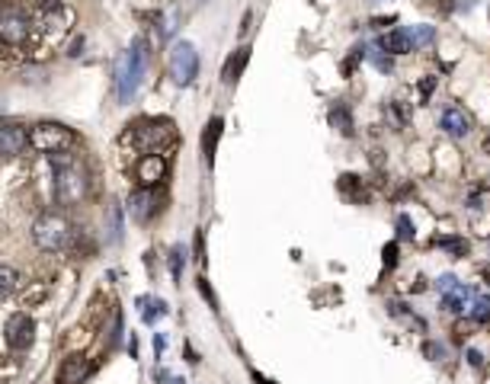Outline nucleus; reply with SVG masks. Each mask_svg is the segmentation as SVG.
I'll return each instance as SVG.
<instances>
[{
  "mask_svg": "<svg viewBox=\"0 0 490 384\" xmlns=\"http://www.w3.org/2000/svg\"><path fill=\"white\" fill-rule=\"evenodd\" d=\"M398 234H400V240H413V224L407 215H398Z\"/></svg>",
  "mask_w": 490,
  "mask_h": 384,
  "instance_id": "nucleus-31",
  "label": "nucleus"
},
{
  "mask_svg": "<svg viewBox=\"0 0 490 384\" xmlns=\"http://www.w3.org/2000/svg\"><path fill=\"white\" fill-rule=\"evenodd\" d=\"M122 339V311H112V333H110V343L119 346Z\"/></svg>",
  "mask_w": 490,
  "mask_h": 384,
  "instance_id": "nucleus-30",
  "label": "nucleus"
},
{
  "mask_svg": "<svg viewBox=\"0 0 490 384\" xmlns=\"http://www.w3.org/2000/svg\"><path fill=\"white\" fill-rule=\"evenodd\" d=\"M4 339H7V346H10V349H16V352L29 349V346H33V339H36L33 317H29L26 311L10 314L7 324H4Z\"/></svg>",
  "mask_w": 490,
  "mask_h": 384,
  "instance_id": "nucleus-8",
  "label": "nucleus"
},
{
  "mask_svg": "<svg viewBox=\"0 0 490 384\" xmlns=\"http://www.w3.org/2000/svg\"><path fill=\"white\" fill-rule=\"evenodd\" d=\"M46 298H48V282H33V285L20 294V307H36Z\"/></svg>",
  "mask_w": 490,
  "mask_h": 384,
  "instance_id": "nucleus-19",
  "label": "nucleus"
},
{
  "mask_svg": "<svg viewBox=\"0 0 490 384\" xmlns=\"http://www.w3.org/2000/svg\"><path fill=\"white\" fill-rule=\"evenodd\" d=\"M340 192H346V196H356L362 202V198H366V192H359V176H340Z\"/></svg>",
  "mask_w": 490,
  "mask_h": 384,
  "instance_id": "nucleus-27",
  "label": "nucleus"
},
{
  "mask_svg": "<svg viewBox=\"0 0 490 384\" xmlns=\"http://www.w3.org/2000/svg\"><path fill=\"white\" fill-rule=\"evenodd\" d=\"M176 10H164V13H157L154 16V23H157V38H170L176 32Z\"/></svg>",
  "mask_w": 490,
  "mask_h": 384,
  "instance_id": "nucleus-21",
  "label": "nucleus"
},
{
  "mask_svg": "<svg viewBox=\"0 0 490 384\" xmlns=\"http://www.w3.org/2000/svg\"><path fill=\"white\" fill-rule=\"evenodd\" d=\"M221 128H225V122H221V119H212V122L206 125V134H202V154H206V164H208V166L215 164V147H218Z\"/></svg>",
  "mask_w": 490,
  "mask_h": 384,
  "instance_id": "nucleus-15",
  "label": "nucleus"
},
{
  "mask_svg": "<svg viewBox=\"0 0 490 384\" xmlns=\"http://www.w3.org/2000/svg\"><path fill=\"white\" fill-rule=\"evenodd\" d=\"M167 68H170V77H174L180 87H189L199 74V55H196V45L193 42H176L170 48V58H167Z\"/></svg>",
  "mask_w": 490,
  "mask_h": 384,
  "instance_id": "nucleus-7",
  "label": "nucleus"
},
{
  "mask_svg": "<svg viewBox=\"0 0 490 384\" xmlns=\"http://www.w3.org/2000/svg\"><path fill=\"white\" fill-rule=\"evenodd\" d=\"M257 381H260V384H276V381H266V378H260V375H257Z\"/></svg>",
  "mask_w": 490,
  "mask_h": 384,
  "instance_id": "nucleus-44",
  "label": "nucleus"
},
{
  "mask_svg": "<svg viewBox=\"0 0 490 384\" xmlns=\"http://www.w3.org/2000/svg\"><path fill=\"white\" fill-rule=\"evenodd\" d=\"M410 45L413 48H423V45H430L432 42V36H436V32H432V26H410Z\"/></svg>",
  "mask_w": 490,
  "mask_h": 384,
  "instance_id": "nucleus-25",
  "label": "nucleus"
},
{
  "mask_svg": "<svg viewBox=\"0 0 490 384\" xmlns=\"http://www.w3.org/2000/svg\"><path fill=\"white\" fill-rule=\"evenodd\" d=\"M436 285H439V288H442V292H452V288H455V285H458V279H455V275H442V279H439V282H436Z\"/></svg>",
  "mask_w": 490,
  "mask_h": 384,
  "instance_id": "nucleus-35",
  "label": "nucleus"
},
{
  "mask_svg": "<svg viewBox=\"0 0 490 384\" xmlns=\"http://www.w3.org/2000/svg\"><path fill=\"white\" fill-rule=\"evenodd\" d=\"M439 128H442L445 134H452V138H468L471 128H474V122H471V115L464 112L462 106H445L442 115H439Z\"/></svg>",
  "mask_w": 490,
  "mask_h": 384,
  "instance_id": "nucleus-11",
  "label": "nucleus"
},
{
  "mask_svg": "<svg viewBox=\"0 0 490 384\" xmlns=\"http://www.w3.org/2000/svg\"><path fill=\"white\" fill-rule=\"evenodd\" d=\"M439 247L445 250V253H452L455 260H462V256H468V240L464 237H439Z\"/></svg>",
  "mask_w": 490,
  "mask_h": 384,
  "instance_id": "nucleus-24",
  "label": "nucleus"
},
{
  "mask_svg": "<svg viewBox=\"0 0 490 384\" xmlns=\"http://www.w3.org/2000/svg\"><path fill=\"white\" fill-rule=\"evenodd\" d=\"M71 237H74V228L68 224L65 215H58V211H46V215H39L33 224V240L39 243L46 253H61V250H68L71 247Z\"/></svg>",
  "mask_w": 490,
  "mask_h": 384,
  "instance_id": "nucleus-5",
  "label": "nucleus"
},
{
  "mask_svg": "<svg viewBox=\"0 0 490 384\" xmlns=\"http://www.w3.org/2000/svg\"><path fill=\"white\" fill-rule=\"evenodd\" d=\"M78 144V134L71 128L58 125V122H39V125L29 128V147L39 154H61V151H74Z\"/></svg>",
  "mask_w": 490,
  "mask_h": 384,
  "instance_id": "nucleus-6",
  "label": "nucleus"
},
{
  "mask_svg": "<svg viewBox=\"0 0 490 384\" xmlns=\"http://www.w3.org/2000/svg\"><path fill=\"white\" fill-rule=\"evenodd\" d=\"M378 51H385V55H407V51H413L410 45V32L407 29H391V32H381L378 36Z\"/></svg>",
  "mask_w": 490,
  "mask_h": 384,
  "instance_id": "nucleus-13",
  "label": "nucleus"
},
{
  "mask_svg": "<svg viewBox=\"0 0 490 384\" xmlns=\"http://www.w3.org/2000/svg\"><path fill=\"white\" fill-rule=\"evenodd\" d=\"M468 362H471V365H481L484 356H481V352H474V349H468Z\"/></svg>",
  "mask_w": 490,
  "mask_h": 384,
  "instance_id": "nucleus-38",
  "label": "nucleus"
},
{
  "mask_svg": "<svg viewBox=\"0 0 490 384\" xmlns=\"http://www.w3.org/2000/svg\"><path fill=\"white\" fill-rule=\"evenodd\" d=\"M423 356H430V358H445V346H442V343H423Z\"/></svg>",
  "mask_w": 490,
  "mask_h": 384,
  "instance_id": "nucleus-34",
  "label": "nucleus"
},
{
  "mask_svg": "<svg viewBox=\"0 0 490 384\" xmlns=\"http://www.w3.org/2000/svg\"><path fill=\"white\" fill-rule=\"evenodd\" d=\"M417 90H420V96H423V102H426V100H430V93H432V90H436V77H430V74H426L423 80L417 83Z\"/></svg>",
  "mask_w": 490,
  "mask_h": 384,
  "instance_id": "nucleus-33",
  "label": "nucleus"
},
{
  "mask_svg": "<svg viewBox=\"0 0 490 384\" xmlns=\"http://www.w3.org/2000/svg\"><path fill=\"white\" fill-rule=\"evenodd\" d=\"M471 320L474 324H487L490 320V294H474V301H471Z\"/></svg>",
  "mask_w": 490,
  "mask_h": 384,
  "instance_id": "nucleus-22",
  "label": "nucleus"
},
{
  "mask_svg": "<svg viewBox=\"0 0 490 384\" xmlns=\"http://www.w3.org/2000/svg\"><path fill=\"white\" fill-rule=\"evenodd\" d=\"M106 221H110V243H119L122 240V208L116 202H110L106 208Z\"/></svg>",
  "mask_w": 490,
  "mask_h": 384,
  "instance_id": "nucleus-20",
  "label": "nucleus"
},
{
  "mask_svg": "<svg viewBox=\"0 0 490 384\" xmlns=\"http://www.w3.org/2000/svg\"><path fill=\"white\" fill-rule=\"evenodd\" d=\"M29 144V132L16 122H0V157H20Z\"/></svg>",
  "mask_w": 490,
  "mask_h": 384,
  "instance_id": "nucleus-10",
  "label": "nucleus"
},
{
  "mask_svg": "<svg viewBox=\"0 0 490 384\" xmlns=\"http://www.w3.org/2000/svg\"><path fill=\"white\" fill-rule=\"evenodd\" d=\"M468 298H471L468 288L455 285L452 292H445V298H442V311H449V314H462V311H464V304H468Z\"/></svg>",
  "mask_w": 490,
  "mask_h": 384,
  "instance_id": "nucleus-17",
  "label": "nucleus"
},
{
  "mask_svg": "<svg viewBox=\"0 0 490 384\" xmlns=\"http://www.w3.org/2000/svg\"><path fill=\"white\" fill-rule=\"evenodd\" d=\"M26 4H36V6H48L52 0H26Z\"/></svg>",
  "mask_w": 490,
  "mask_h": 384,
  "instance_id": "nucleus-42",
  "label": "nucleus"
},
{
  "mask_svg": "<svg viewBox=\"0 0 490 384\" xmlns=\"http://www.w3.org/2000/svg\"><path fill=\"white\" fill-rule=\"evenodd\" d=\"M410 115H413L410 102H407V100H391V119H394V125H407V122H410Z\"/></svg>",
  "mask_w": 490,
  "mask_h": 384,
  "instance_id": "nucleus-26",
  "label": "nucleus"
},
{
  "mask_svg": "<svg viewBox=\"0 0 490 384\" xmlns=\"http://www.w3.org/2000/svg\"><path fill=\"white\" fill-rule=\"evenodd\" d=\"M481 147H484V154H490V134L484 138V144H481Z\"/></svg>",
  "mask_w": 490,
  "mask_h": 384,
  "instance_id": "nucleus-43",
  "label": "nucleus"
},
{
  "mask_svg": "<svg viewBox=\"0 0 490 384\" xmlns=\"http://www.w3.org/2000/svg\"><path fill=\"white\" fill-rule=\"evenodd\" d=\"M52 170H55V202L58 205H78L87 196V170L71 151L52 154Z\"/></svg>",
  "mask_w": 490,
  "mask_h": 384,
  "instance_id": "nucleus-1",
  "label": "nucleus"
},
{
  "mask_svg": "<svg viewBox=\"0 0 490 384\" xmlns=\"http://www.w3.org/2000/svg\"><path fill=\"white\" fill-rule=\"evenodd\" d=\"M164 346H167V339H164V336H154V352H157V356L164 352Z\"/></svg>",
  "mask_w": 490,
  "mask_h": 384,
  "instance_id": "nucleus-40",
  "label": "nucleus"
},
{
  "mask_svg": "<svg viewBox=\"0 0 490 384\" xmlns=\"http://www.w3.org/2000/svg\"><path fill=\"white\" fill-rule=\"evenodd\" d=\"M154 381L157 384H186L180 375H170V371H164V368H154Z\"/></svg>",
  "mask_w": 490,
  "mask_h": 384,
  "instance_id": "nucleus-32",
  "label": "nucleus"
},
{
  "mask_svg": "<svg viewBox=\"0 0 490 384\" xmlns=\"http://www.w3.org/2000/svg\"><path fill=\"white\" fill-rule=\"evenodd\" d=\"M87 375V358L84 356H68L58 368V384H80Z\"/></svg>",
  "mask_w": 490,
  "mask_h": 384,
  "instance_id": "nucleus-14",
  "label": "nucleus"
},
{
  "mask_svg": "<svg viewBox=\"0 0 490 384\" xmlns=\"http://www.w3.org/2000/svg\"><path fill=\"white\" fill-rule=\"evenodd\" d=\"M385 23H394V16H378V19H372V26H385Z\"/></svg>",
  "mask_w": 490,
  "mask_h": 384,
  "instance_id": "nucleus-41",
  "label": "nucleus"
},
{
  "mask_svg": "<svg viewBox=\"0 0 490 384\" xmlns=\"http://www.w3.org/2000/svg\"><path fill=\"white\" fill-rule=\"evenodd\" d=\"M154 211H157L154 189H144V186H138V189L129 196V215H132V221H148Z\"/></svg>",
  "mask_w": 490,
  "mask_h": 384,
  "instance_id": "nucleus-12",
  "label": "nucleus"
},
{
  "mask_svg": "<svg viewBox=\"0 0 490 384\" xmlns=\"http://www.w3.org/2000/svg\"><path fill=\"white\" fill-rule=\"evenodd\" d=\"M477 272H481V279H484V282H487V285H490V262H484V266L477 269Z\"/></svg>",
  "mask_w": 490,
  "mask_h": 384,
  "instance_id": "nucleus-39",
  "label": "nucleus"
},
{
  "mask_svg": "<svg viewBox=\"0 0 490 384\" xmlns=\"http://www.w3.org/2000/svg\"><path fill=\"white\" fill-rule=\"evenodd\" d=\"M122 141L135 147L138 154H161V147L174 141V122L144 119V122H138V125H129Z\"/></svg>",
  "mask_w": 490,
  "mask_h": 384,
  "instance_id": "nucleus-4",
  "label": "nucleus"
},
{
  "mask_svg": "<svg viewBox=\"0 0 490 384\" xmlns=\"http://www.w3.org/2000/svg\"><path fill=\"white\" fill-rule=\"evenodd\" d=\"M247 61H250V48H238V51H234V55L228 58V64H225V74H221V77H225V83H234V80H238Z\"/></svg>",
  "mask_w": 490,
  "mask_h": 384,
  "instance_id": "nucleus-16",
  "label": "nucleus"
},
{
  "mask_svg": "<svg viewBox=\"0 0 490 384\" xmlns=\"http://www.w3.org/2000/svg\"><path fill=\"white\" fill-rule=\"evenodd\" d=\"M372 61L378 64V70H391V58H381V55H372Z\"/></svg>",
  "mask_w": 490,
  "mask_h": 384,
  "instance_id": "nucleus-36",
  "label": "nucleus"
},
{
  "mask_svg": "<svg viewBox=\"0 0 490 384\" xmlns=\"http://www.w3.org/2000/svg\"><path fill=\"white\" fill-rule=\"evenodd\" d=\"M39 32L36 19L20 4H0V45L4 48H26Z\"/></svg>",
  "mask_w": 490,
  "mask_h": 384,
  "instance_id": "nucleus-3",
  "label": "nucleus"
},
{
  "mask_svg": "<svg viewBox=\"0 0 490 384\" xmlns=\"http://www.w3.org/2000/svg\"><path fill=\"white\" fill-rule=\"evenodd\" d=\"M330 125H334L340 134H353V115H349V109L343 106V102L330 106Z\"/></svg>",
  "mask_w": 490,
  "mask_h": 384,
  "instance_id": "nucleus-18",
  "label": "nucleus"
},
{
  "mask_svg": "<svg viewBox=\"0 0 490 384\" xmlns=\"http://www.w3.org/2000/svg\"><path fill=\"white\" fill-rule=\"evenodd\" d=\"M135 176H138V186L154 189L167 176V154H142L135 164Z\"/></svg>",
  "mask_w": 490,
  "mask_h": 384,
  "instance_id": "nucleus-9",
  "label": "nucleus"
},
{
  "mask_svg": "<svg viewBox=\"0 0 490 384\" xmlns=\"http://www.w3.org/2000/svg\"><path fill=\"white\" fill-rule=\"evenodd\" d=\"M148 311H144V320H148V324H154V320H161L164 314H167V304H164V301H148Z\"/></svg>",
  "mask_w": 490,
  "mask_h": 384,
  "instance_id": "nucleus-29",
  "label": "nucleus"
},
{
  "mask_svg": "<svg viewBox=\"0 0 490 384\" xmlns=\"http://www.w3.org/2000/svg\"><path fill=\"white\" fill-rule=\"evenodd\" d=\"M183 247H174L170 250V275H174V282H180V275H183Z\"/></svg>",
  "mask_w": 490,
  "mask_h": 384,
  "instance_id": "nucleus-28",
  "label": "nucleus"
},
{
  "mask_svg": "<svg viewBox=\"0 0 490 384\" xmlns=\"http://www.w3.org/2000/svg\"><path fill=\"white\" fill-rule=\"evenodd\" d=\"M16 285H20V275H16L10 266H0V301L10 298V294L16 292Z\"/></svg>",
  "mask_w": 490,
  "mask_h": 384,
  "instance_id": "nucleus-23",
  "label": "nucleus"
},
{
  "mask_svg": "<svg viewBox=\"0 0 490 384\" xmlns=\"http://www.w3.org/2000/svg\"><path fill=\"white\" fill-rule=\"evenodd\" d=\"M144 68H148V38L138 36L132 42V48L125 55H119L116 61V96L122 106H129L135 100L138 87H142V77H144Z\"/></svg>",
  "mask_w": 490,
  "mask_h": 384,
  "instance_id": "nucleus-2",
  "label": "nucleus"
},
{
  "mask_svg": "<svg viewBox=\"0 0 490 384\" xmlns=\"http://www.w3.org/2000/svg\"><path fill=\"white\" fill-rule=\"evenodd\" d=\"M394 253H398V247L388 243V247H385V266H394Z\"/></svg>",
  "mask_w": 490,
  "mask_h": 384,
  "instance_id": "nucleus-37",
  "label": "nucleus"
}]
</instances>
